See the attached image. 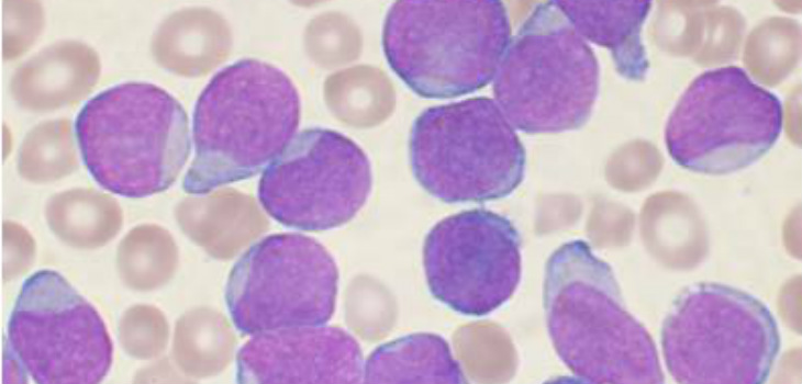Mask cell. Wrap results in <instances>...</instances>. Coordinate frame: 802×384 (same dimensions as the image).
I'll list each match as a JSON object with an SVG mask.
<instances>
[{
	"label": "cell",
	"instance_id": "obj_1",
	"mask_svg": "<svg viewBox=\"0 0 802 384\" xmlns=\"http://www.w3.org/2000/svg\"><path fill=\"white\" fill-rule=\"evenodd\" d=\"M543 302L553 347L580 382H665L649 331L627 310L613 269L589 242L570 240L552 252Z\"/></svg>",
	"mask_w": 802,
	"mask_h": 384
},
{
	"label": "cell",
	"instance_id": "obj_2",
	"mask_svg": "<svg viewBox=\"0 0 802 384\" xmlns=\"http://www.w3.org/2000/svg\"><path fill=\"white\" fill-rule=\"evenodd\" d=\"M300 113L294 83L275 65L243 58L220 69L194 104L183 191L205 195L259 173L293 138Z\"/></svg>",
	"mask_w": 802,
	"mask_h": 384
},
{
	"label": "cell",
	"instance_id": "obj_3",
	"mask_svg": "<svg viewBox=\"0 0 802 384\" xmlns=\"http://www.w3.org/2000/svg\"><path fill=\"white\" fill-rule=\"evenodd\" d=\"M75 136L91 178L131 199L170 188L191 149L182 104L144 81L113 84L90 98L76 116Z\"/></svg>",
	"mask_w": 802,
	"mask_h": 384
},
{
	"label": "cell",
	"instance_id": "obj_4",
	"mask_svg": "<svg viewBox=\"0 0 802 384\" xmlns=\"http://www.w3.org/2000/svg\"><path fill=\"white\" fill-rule=\"evenodd\" d=\"M511 25L498 0L393 2L381 44L391 70L425 99H449L489 84L510 44Z\"/></svg>",
	"mask_w": 802,
	"mask_h": 384
},
{
	"label": "cell",
	"instance_id": "obj_5",
	"mask_svg": "<svg viewBox=\"0 0 802 384\" xmlns=\"http://www.w3.org/2000/svg\"><path fill=\"white\" fill-rule=\"evenodd\" d=\"M667 371L681 384H762L781 349L768 306L737 287L699 282L675 300L660 332Z\"/></svg>",
	"mask_w": 802,
	"mask_h": 384
},
{
	"label": "cell",
	"instance_id": "obj_6",
	"mask_svg": "<svg viewBox=\"0 0 802 384\" xmlns=\"http://www.w3.org/2000/svg\"><path fill=\"white\" fill-rule=\"evenodd\" d=\"M600 87L598 59L553 1L535 7L493 78L494 101L514 128L554 134L582 127Z\"/></svg>",
	"mask_w": 802,
	"mask_h": 384
},
{
	"label": "cell",
	"instance_id": "obj_7",
	"mask_svg": "<svg viewBox=\"0 0 802 384\" xmlns=\"http://www.w3.org/2000/svg\"><path fill=\"white\" fill-rule=\"evenodd\" d=\"M412 173L445 203H479L510 195L523 181L525 149L493 99L434 105L414 120L409 138Z\"/></svg>",
	"mask_w": 802,
	"mask_h": 384
},
{
	"label": "cell",
	"instance_id": "obj_8",
	"mask_svg": "<svg viewBox=\"0 0 802 384\" xmlns=\"http://www.w3.org/2000/svg\"><path fill=\"white\" fill-rule=\"evenodd\" d=\"M779 98L738 66L706 70L687 87L668 116L665 145L681 168L723 176L749 167L777 143Z\"/></svg>",
	"mask_w": 802,
	"mask_h": 384
},
{
	"label": "cell",
	"instance_id": "obj_9",
	"mask_svg": "<svg viewBox=\"0 0 802 384\" xmlns=\"http://www.w3.org/2000/svg\"><path fill=\"white\" fill-rule=\"evenodd\" d=\"M338 269L316 239L277 233L253 244L235 262L225 304L242 335L324 325L335 312Z\"/></svg>",
	"mask_w": 802,
	"mask_h": 384
},
{
	"label": "cell",
	"instance_id": "obj_10",
	"mask_svg": "<svg viewBox=\"0 0 802 384\" xmlns=\"http://www.w3.org/2000/svg\"><path fill=\"white\" fill-rule=\"evenodd\" d=\"M8 348L38 384L100 383L113 346L97 309L57 271L23 282L7 329Z\"/></svg>",
	"mask_w": 802,
	"mask_h": 384
},
{
	"label": "cell",
	"instance_id": "obj_11",
	"mask_svg": "<svg viewBox=\"0 0 802 384\" xmlns=\"http://www.w3.org/2000/svg\"><path fill=\"white\" fill-rule=\"evenodd\" d=\"M371 188V163L356 142L332 128L310 127L264 169L257 196L279 224L323 231L352 221Z\"/></svg>",
	"mask_w": 802,
	"mask_h": 384
},
{
	"label": "cell",
	"instance_id": "obj_12",
	"mask_svg": "<svg viewBox=\"0 0 802 384\" xmlns=\"http://www.w3.org/2000/svg\"><path fill=\"white\" fill-rule=\"evenodd\" d=\"M521 245L517 229L501 214L475 208L444 217L423 245L430 293L461 315H489L520 284Z\"/></svg>",
	"mask_w": 802,
	"mask_h": 384
},
{
	"label": "cell",
	"instance_id": "obj_13",
	"mask_svg": "<svg viewBox=\"0 0 802 384\" xmlns=\"http://www.w3.org/2000/svg\"><path fill=\"white\" fill-rule=\"evenodd\" d=\"M364 358L345 329L299 326L253 335L236 354L238 383H360Z\"/></svg>",
	"mask_w": 802,
	"mask_h": 384
},
{
	"label": "cell",
	"instance_id": "obj_14",
	"mask_svg": "<svg viewBox=\"0 0 802 384\" xmlns=\"http://www.w3.org/2000/svg\"><path fill=\"white\" fill-rule=\"evenodd\" d=\"M587 41L606 48L616 71L627 80L642 81L649 60L642 30L651 1H553Z\"/></svg>",
	"mask_w": 802,
	"mask_h": 384
},
{
	"label": "cell",
	"instance_id": "obj_15",
	"mask_svg": "<svg viewBox=\"0 0 802 384\" xmlns=\"http://www.w3.org/2000/svg\"><path fill=\"white\" fill-rule=\"evenodd\" d=\"M364 383H466L448 342L415 332L378 346L364 362Z\"/></svg>",
	"mask_w": 802,
	"mask_h": 384
}]
</instances>
